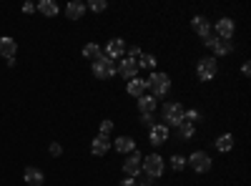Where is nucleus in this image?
<instances>
[{
    "instance_id": "nucleus-1",
    "label": "nucleus",
    "mask_w": 251,
    "mask_h": 186,
    "mask_svg": "<svg viewBox=\"0 0 251 186\" xmlns=\"http://www.w3.org/2000/svg\"><path fill=\"white\" fill-rule=\"evenodd\" d=\"M146 86H149L151 96L158 101V98H163V96H169V91H171V78H169V73H156V71H151L149 80H146Z\"/></svg>"
},
{
    "instance_id": "nucleus-2",
    "label": "nucleus",
    "mask_w": 251,
    "mask_h": 186,
    "mask_svg": "<svg viewBox=\"0 0 251 186\" xmlns=\"http://www.w3.org/2000/svg\"><path fill=\"white\" fill-rule=\"evenodd\" d=\"M183 113L186 108L181 106L178 101H169V103H163V108H161V116H163V126H169V129H176L178 123H183Z\"/></svg>"
},
{
    "instance_id": "nucleus-3",
    "label": "nucleus",
    "mask_w": 251,
    "mask_h": 186,
    "mask_svg": "<svg viewBox=\"0 0 251 186\" xmlns=\"http://www.w3.org/2000/svg\"><path fill=\"white\" fill-rule=\"evenodd\" d=\"M141 171L146 174V179H158V176H163V171H166V161H163V156H158V154H151V156H143V163H141Z\"/></svg>"
},
{
    "instance_id": "nucleus-4",
    "label": "nucleus",
    "mask_w": 251,
    "mask_h": 186,
    "mask_svg": "<svg viewBox=\"0 0 251 186\" xmlns=\"http://www.w3.org/2000/svg\"><path fill=\"white\" fill-rule=\"evenodd\" d=\"M93 76L98 78V80H108V78H113L116 76V60H111L108 55H98L96 60H93Z\"/></svg>"
},
{
    "instance_id": "nucleus-5",
    "label": "nucleus",
    "mask_w": 251,
    "mask_h": 186,
    "mask_svg": "<svg viewBox=\"0 0 251 186\" xmlns=\"http://www.w3.org/2000/svg\"><path fill=\"white\" fill-rule=\"evenodd\" d=\"M186 166H191L196 174H208L211 166H214V161H211V156H208L206 151H194L191 156L186 159Z\"/></svg>"
},
{
    "instance_id": "nucleus-6",
    "label": "nucleus",
    "mask_w": 251,
    "mask_h": 186,
    "mask_svg": "<svg viewBox=\"0 0 251 186\" xmlns=\"http://www.w3.org/2000/svg\"><path fill=\"white\" fill-rule=\"evenodd\" d=\"M216 73H219V60L214 55H206V58H201L196 63L199 80H211V78H216Z\"/></svg>"
},
{
    "instance_id": "nucleus-7",
    "label": "nucleus",
    "mask_w": 251,
    "mask_h": 186,
    "mask_svg": "<svg viewBox=\"0 0 251 186\" xmlns=\"http://www.w3.org/2000/svg\"><path fill=\"white\" fill-rule=\"evenodd\" d=\"M234 33H236V23H234L231 18H219V20H216V30H214V35H216L219 40H231Z\"/></svg>"
},
{
    "instance_id": "nucleus-8",
    "label": "nucleus",
    "mask_w": 251,
    "mask_h": 186,
    "mask_svg": "<svg viewBox=\"0 0 251 186\" xmlns=\"http://www.w3.org/2000/svg\"><path fill=\"white\" fill-rule=\"evenodd\" d=\"M138 63L133 58H121V63L116 66V73L121 76V78H126V80H133V78H138Z\"/></svg>"
},
{
    "instance_id": "nucleus-9",
    "label": "nucleus",
    "mask_w": 251,
    "mask_h": 186,
    "mask_svg": "<svg viewBox=\"0 0 251 186\" xmlns=\"http://www.w3.org/2000/svg\"><path fill=\"white\" fill-rule=\"evenodd\" d=\"M141 163H143V156H141L138 151L128 154V159L123 161V171H126V176L138 179V176H141Z\"/></svg>"
},
{
    "instance_id": "nucleus-10",
    "label": "nucleus",
    "mask_w": 251,
    "mask_h": 186,
    "mask_svg": "<svg viewBox=\"0 0 251 186\" xmlns=\"http://www.w3.org/2000/svg\"><path fill=\"white\" fill-rule=\"evenodd\" d=\"M103 55H108L111 60H118L126 55V40L123 38H111L106 43V51H103Z\"/></svg>"
},
{
    "instance_id": "nucleus-11",
    "label": "nucleus",
    "mask_w": 251,
    "mask_h": 186,
    "mask_svg": "<svg viewBox=\"0 0 251 186\" xmlns=\"http://www.w3.org/2000/svg\"><path fill=\"white\" fill-rule=\"evenodd\" d=\"M169 136H171V129L163 126V123H156L153 129H149V141L153 146H163V143L169 141Z\"/></svg>"
},
{
    "instance_id": "nucleus-12",
    "label": "nucleus",
    "mask_w": 251,
    "mask_h": 186,
    "mask_svg": "<svg viewBox=\"0 0 251 186\" xmlns=\"http://www.w3.org/2000/svg\"><path fill=\"white\" fill-rule=\"evenodd\" d=\"M111 146H113V141H111V136H96L93 138V143H91V154L93 156H106L108 151H111Z\"/></svg>"
},
{
    "instance_id": "nucleus-13",
    "label": "nucleus",
    "mask_w": 251,
    "mask_h": 186,
    "mask_svg": "<svg viewBox=\"0 0 251 186\" xmlns=\"http://www.w3.org/2000/svg\"><path fill=\"white\" fill-rule=\"evenodd\" d=\"M191 28H194V33H196V35H201V38H206V35H211V33H214L211 23H208V20H206L203 15H194Z\"/></svg>"
},
{
    "instance_id": "nucleus-14",
    "label": "nucleus",
    "mask_w": 251,
    "mask_h": 186,
    "mask_svg": "<svg viewBox=\"0 0 251 186\" xmlns=\"http://www.w3.org/2000/svg\"><path fill=\"white\" fill-rule=\"evenodd\" d=\"M15 53H18V43L13 38H8V35H3L0 38V55H3L5 60H13L15 58Z\"/></svg>"
},
{
    "instance_id": "nucleus-15",
    "label": "nucleus",
    "mask_w": 251,
    "mask_h": 186,
    "mask_svg": "<svg viewBox=\"0 0 251 186\" xmlns=\"http://www.w3.org/2000/svg\"><path fill=\"white\" fill-rule=\"evenodd\" d=\"M126 91H128V96H133V98L138 101L141 96H146L149 86H146V80H143V78H133V80H128V86H126Z\"/></svg>"
},
{
    "instance_id": "nucleus-16",
    "label": "nucleus",
    "mask_w": 251,
    "mask_h": 186,
    "mask_svg": "<svg viewBox=\"0 0 251 186\" xmlns=\"http://www.w3.org/2000/svg\"><path fill=\"white\" fill-rule=\"evenodd\" d=\"M83 13H86V3H80V0H71V3L66 5V15H68V20H80Z\"/></svg>"
},
{
    "instance_id": "nucleus-17",
    "label": "nucleus",
    "mask_w": 251,
    "mask_h": 186,
    "mask_svg": "<svg viewBox=\"0 0 251 186\" xmlns=\"http://www.w3.org/2000/svg\"><path fill=\"white\" fill-rule=\"evenodd\" d=\"M156 106H158V101L151 93H146V96L138 98V111L141 113H156Z\"/></svg>"
},
{
    "instance_id": "nucleus-18",
    "label": "nucleus",
    "mask_w": 251,
    "mask_h": 186,
    "mask_svg": "<svg viewBox=\"0 0 251 186\" xmlns=\"http://www.w3.org/2000/svg\"><path fill=\"white\" fill-rule=\"evenodd\" d=\"M23 179H25V184L28 186H43V181H46V176H43V171L40 169H25V174H23Z\"/></svg>"
},
{
    "instance_id": "nucleus-19",
    "label": "nucleus",
    "mask_w": 251,
    "mask_h": 186,
    "mask_svg": "<svg viewBox=\"0 0 251 186\" xmlns=\"http://www.w3.org/2000/svg\"><path fill=\"white\" fill-rule=\"evenodd\" d=\"M234 136L231 133H221L216 141H214V146H216V151H221V154H228V151H231L234 149Z\"/></svg>"
},
{
    "instance_id": "nucleus-20",
    "label": "nucleus",
    "mask_w": 251,
    "mask_h": 186,
    "mask_svg": "<svg viewBox=\"0 0 251 186\" xmlns=\"http://www.w3.org/2000/svg\"><path fill=\"white\" fill-rule=\"evenodd\" d=\"M116 151L118 154H133L136 151V141L131 136H118L116 138Z\"/></svg>"
},
{
    "instance_id": "nucleus-21",
    "label": "nucleus",
    "mask_w": 251,
    "mask_h": 186,
    "mask_svg": "<svg viewBox=\"0 0 251 186\" xmlns=\"http://www.w3.org/2000/svg\"><path fill=\"white\" fill-rule=\"evenodd\" d=\"M176 133H178L181 141H191V138L196 136V123H188V121L178 123V126H176Z\"/></svg>"
},
{
    "instance_id": "nucleus-22",
    "label": "nucleus",
    "mask_w": 251,
    "mask_h": 186,
    "mask_svg": "<svg viewBox=\"0 0 251 186\" xmlns=\"http://www.w3.org/2000/svg\"><path fill=\"white\" fill-rule=\"evenodd\" d=\"M35 10L40 15H46V18H55L58 15V5L53 3V0H40V3L35 5Z\"/></svg>"
},
{
    "instance_id": "nucleus-23",
    "label": "nucleus",
    "mask_w": 251,
    "mask_h": 186,
    "mask_svg": "<svg viewBox=\"0 0 251 186\" xmlns=\"http://www.w3.org/2000/svg\"><path fill=\"white\" fill-rule=\"evenodd\" d=\"M211 51H214V58H224V55H228L234 51V43L231 40H216Z\"/></svg>"
},
{
    "instance_id": "nucleus-24",
    "label": "nucleus",
    "mask_w": 251,
    "mask_h": 186,
    "mask_svg": "<svg viewBox=\"0 0 251 186\" xmlns=\"http://www.w3.org/2000/svg\"><path fill=\"white\" fill-rule=\"evenodd\" d=\"M100 53H103V48L98 43H86L83 46V58H88V60H96Z\"/></svg>"
},
{
    "instance_id": "nucleus-25",
    "label": "nucleus",
    "mask_w": 251,
    "mask_h": 186,
    "mask_svg": "<svg viewBox=\"0 0 251 186\" xmlns=\"http://www.w3.org/2000/svg\"><path fill=\"white\" fill-rule=\"evenodd\" d=\"M136 63H138V68H146V71H153L156 68V55H151V53H143L138 60H136Z\"/></svg>"
},
{
    "instance_id": "nucleus-26",
    "label": "nucleus",
    "mask_w": 251,
    "mask_h": 186,
    "mask_svg": "<svg viewBox=\"0 0 251 186\" xmlns=\"http://www.w3.org/2000/svg\"><path fill=\"white\" fill-rule=\"evenodd\" d=\"M171 169H174V171H183V169H186V156L174 154V156H171Z\"/></svg>"
},
{
    "instance_id": "nucleus-27",
    "label": "nucleus",
    "mask_w": 251,
    "mask_h": 186,
    "mask_svg": "<svg viewBox=\"0 0 251 186\" xmlns=\"http://www.w3.org/2000/svg\"><path fill=\"white\" fill-rule=\"evenodd\" d=\"M106 8H108L106 0H91V3L86 5V10H93V13H103Z\"/></svg>"
},
{
    "instance_id": "nucleus-28",
    "label": "nucleus",
    "mask_w": 251,
    "mask_h": 186,
    "mask_svg": "<svg viewBox=\"0 0 251 186\" xmlns=\"http://www.w3.org/2000/svg\"><path fill=\"white\" fill-rule=\"evenodd\" d=\"M111 131H113V121H111V118H103L98 133H100V136H111Z\"/></svg>"
},
{
    "instance_id": "nucleus-29",
    "label": "nucleus",
    "mask_w": 251,
    "mask_h": 186,
    "mask_svg": "<svg viewBox=\"0 0 251 186\" xmlns=\"http://www.w3.org/2000/svg\"><path fill=\"white\" fill-rule=\"evenodd\" d=\"M141 123L146 129H153L156 126V118H153V113H141Z\"/></svg>"
},
{
    "instance_id": "nucleus-30",
    "label": "nucleus",
    "mask_w": 251,
    "mask_h": 186,
    "mask_svg": "<svg viewBox=\"0 0 251 186\" xmlns=\"http://www.w3.org/2000/svg\"><path fill=\"white\" fill-rule=\"evenodd\" d=\"M126 53H128L126 58H133V60H138V58L143 55V51H141L138 46H131V48H126Z\"/></svg>"
},
{
    "instance_id": "nucleus-31",
    "label": "nucleus",
    "mask_w": 251,
    "mask_h": 186,
    "mask_svg": "<svg viewBox=\"0 0 251 186\" xmlns=\"http://www.w3.org/2000/svg\"><path fill=\"white\" fill-rule=\"evenodd\" d=\"M216 40H219V38L211 33V35H206V38H203V46H206V48H214V43H216Z\"/></svg>"
},
{
    "instance_id": "nucleus-32",
    "label": "nucleus",
    "mask_w": 251,
    "mask_h": 186,
    "mask_svg": "<svg viewBox=\"0 0 251 186\" xmlns=\"http://www.w3.org/2000/svg\"><path fill=\"white\" fill-rule=\"evenodd\" d=\"M50 154H53V156H60V154H63V146L53 141V143H50Z\"/></svg>"
},
{
    "instance_id": "nucleus-33",
    "label": "nucleus",
    "mask_w": 251,
    "mask_h": 186,
    "mask_svg": "<svg viewBox=\"0 0 251 186\" xmlns=\"http://www.w3.org/2000/svg\"><path fill=\"white\" fill-rule=\"evenodd\" d=\"M121 186H138V179H131V176H126L121 181Z\"/></svg>"
},
{
    "instance_id": "nucleus-34",
    "label": "nucleus",
    "mask_w": 251,
    "mask_h": 186,
    "mask_svg": "<svg viewBox=\"0 0 251 186\" xmlns=\"http://www.w3.org/2000/svg\"><path fill=\"white\" fill-rule=\"evenodd\" d=\"M241 73H244L246 78L251 76V63H249V60H244V66H241Z\"/></svg>"
},
{
    "instance_id": "nucleus-35",
    "label": "nucleus",
    "mask_w": 251,
    "mask_h": 186,
    "mask_svg": "<svg viewBox=\"0 0 251 186\" xmlns=\"http://www.w3.org/2000/svg\"><path fill=\"white\" fill-rule=\"evenodd\" d=\"M23 13H35V5H33V3H25V5H23Z\"/></svg>"
},
{
    "instance_id": "nucleus-36",
    "label": "nucleus",
    "mask_w": 251,
    "mask_h": 186,
    "mask_svg": "<svg viewBox=\"0 0 251 186\" xmlns=\"http://www.w3.org/2000/svg\"><path fill=\"white\" fill-rule=\"evenodd\" d=\"M138 186H153V181L151 179H143V181H138Z\"/></svg>"
}]
</instances>
